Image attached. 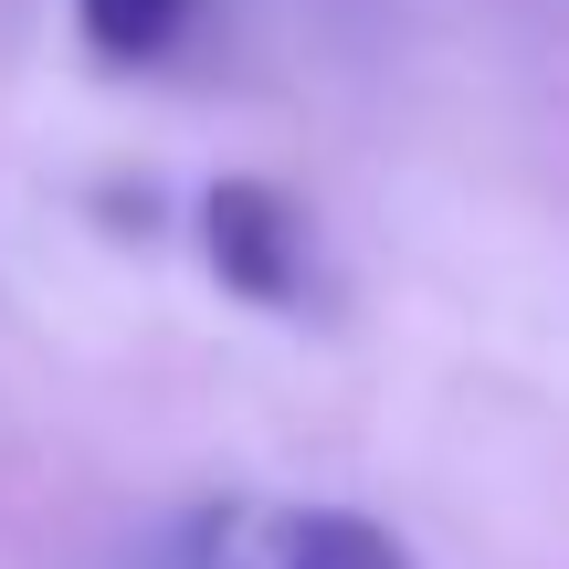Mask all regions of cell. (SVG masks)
Here are the masks:
<instances>
[{
  "mask_svg": "<svg viewBox=\"0 0 569 569\" xmlns=\"http://www.w3.org/2000/svg\"><path fill=\"white\" fill-rule=\"evenodd\" d=\"M180 569H411V549L359 507H232L180 538Z\"/></svg>",
  "mask_w": 569,
  "mask_h": 569,
  "instance_id": "1",
  "label": "cell"
},
{
  "mask_svg": "<svg viewBox=\"0 0 569 569\" xmlns=\"http://www.w3.org/2000/svg\"><path fill=\"white\" fill-rule=\"evenodd\" d=\"M201 232H211V264H222L232 296H253V306H306V264H317V243H306V222H296L284 190L222 180V190H211V211H201Z\"/></svg>",
  "mask_w": 569,
  "mask_h": 569,
  "instance_id": "2",
  "label": "cell"
},
{
  "mask_svg": "<svg viewBox=\"0 0 569 569\" xmlns=\"http://www.w3.org/2000/svg\"><path fill=\"white\" fill-rule=\"evenodd\" d=\"M84 11V42H96L106 63H159L169 42H180L190 0H74Z\"/></svg>",
  "mask_w": 569,
  "mask_h": 569,
  "instance_id": "3",
  "label": "cell"
}]
</instances>
